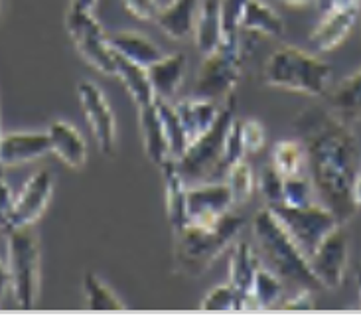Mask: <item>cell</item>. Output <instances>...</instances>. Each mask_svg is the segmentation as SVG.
Segmentation results:
<instances>
[{"label": "cell", "instance_id": "cell-1", "mask_svg": "<svg viewBox=\"0 0 361 316\" xmlns=\"http://www.w3.org/2000/svg\"><path fill=\"white\" fill-rule=\"evenodd\" d=\"M294 128L306 150L316 196L343 226L357 212L352 188L361 158L352 127L328 107L312 105L294 119Z\"/></svg>", "mask_w": 361, "mask_h": 316}, {"label": "cell", "instance_id": "cell-2", "mask_svg": "<svg viewBox=\"0 0 361 316\" xmlns=\"http://www.w3.org/2000/svg\"><path fill=\"white\" fill-rule=\"evenodd\" d=\"M253 236L263 255L264 265L296 288L320 291L322 285L310 269V261L290 233L274 216L273 209L264 206L253 217Z\"/></svg>", "mask_w": 361, "mask_h": 316}, {"label": "cell", "instance_id": "cell-3", "mask_svg": "<svg viewBox=\"0 0 361 316\" xmlns=\"http://www.w3.org/2000/svg\"><path fill=\"white\" fill-rule=\"evenodd\" d=\"M245 219L227 212L214 224H185L174 231V265L185 276H202L241 233Z\"/></svg>", "mask_w": 361, "mask_h": 316}, {"label": "cell", "instance_id": "cell-4", "mask_svg": "<svg viewBox=\"0 0 361 316\" xmlns=\"http://www.w3.org/2000/svg\"><path fill=\"white\" fill-rule=\"evenodd\" d=\"M332 68L318 56L298 48L274 49L267 58L263 81L276 89L320 97L328 91Z\"/></svg>", "mask_w": 361, "mask_h": 316}, {"label": "cell", "instance_id": "cell-5", "mask_svg": "<svg viewBox=\"0 0 361 316\" xmlns=\"http://www.w3.org/2000/svg\"><path fill=\"white\" fill-rule=\"evenodd\" d=\"M235 119H237V97L231 93L225 99L212 128L205 130L200 138L192 140L184 154L176 160L180 174L184 176L188 184L217 180L225 137Z\"/></svg>", "mask_w": 361, "mask_h": 316}, {"label": "cell", "instance_id": "cell-6", "mask_svg": "<svg viewBox=\"0 0 361 316\" xmlns=\"http://www.w3.org/2000/svg\"><path fill=\"white\" fill-rule=\"evenodd\" d=\"M8 245V271L12 295L16 306L30 310L38 303L39 295V241L32 226L6 229Z\"/></svg>", "mask_w": 361, "mask_h": 316}, {"label": "cell", "instance_id": "cell-7", "mask_svg": "<svg viewBox=\"0 0 361 316\" xmlns=\"http://www.w3.org/2000/svg\"><path fill=\"white\" fill-rule=\"evenodd\" d=\"M243 69V46L241 36L224 40L217 48L204 56V63L195 81V97L227 99L237 87Z\"/></svg>", "mask_w": 361, "mask_h": 316}, {"label": "cell", "instance_id": "cell-8", "mask_svg": "<svg viewBox=\"0 0 361 316\" xmlns=\"http://www.w3.org/2000/svg\"><path fill=\"white\" fill-rule=\"evenodd\" d=\"M269 207L296 241V245L306 253V257L312 255L328 233H332L336 227L342 226L340 219L334 216L332 209L324 206L322 202H312L306 206L273 204Z\"/></svg>", "mask_w": 361, "mask_h": 316}, {"label": "cell", "instance_id": "cell-9", "mask_svg": "<svg viewBox=\"0 0 361 316\" xmlns=\"http://www.w3.org/2000/svg\"><path fill=\"white\" fill-rule=\"evenodd\" d=\"M66 28L89 66L115 78V49L111 48L107 34L101 28L99 20L93 16V10L71 6L66 16Z\"/></svg>", "mask_w": 361, "mask_h": 316}, {"label": "cell", "instance_id": "cell-10", "mask_svg": "<svg viewBox=\"0 0 361 316\" xmlns=\"http://www.w3.org/2000/svg\"><path fill=\"white\" fill-rule=\"evenodd\" d=\"M78 95L83 115L87 119L91 133L97 140L99 150L105 157H113L117 150V123L111 111L107 97L93 81H81L78 85Z\"/></svg>", "mask_w": 361, "mask_h": 316}, {"label": "cell", "instance_id": "cell-11", "mask_svg": "<svg viewBox=\"0 0 361 316\" xmlns=\"http://www.w3.org/2000/svg\"><path fill=\"white\" fill-rule=\"evenodd\" d=\"M308 261L322 288H340L350 263V239L343 227L338 226L332 233H328Z\"/></svg>", "mask_w": 361, "mask_h": 316}, {"label": "cell", "instance_id": "cell-12", "mask_svg": "<svg viewBox=\"0 0 361 316\" xmlns=\"http://www.w3.org/2000/svg\"><path fill=\"white\" fill-rule=\"evenodd\" d=\"M188 224H214L219 217L231 212L233 196L225 180H209L188 184Z\"/></svg>", "mask_w": 361, "mask_h": 316}, {"label": "cell", "instance_id": "cell-13", "mask_svg": "<svg viewBox=\"0 0 361 316\" xmlns=\"http://www.w3.org/2000/svg\"><path fill=\"white\" fill-rule=\"evenodd\" d=\"M54 194V176L49 170H38L28 182L22 186L20 194L14 198V206L10 212L8 224L4 229L12 227L34 226L39 216L46 212L49 200Z\"/></svg>", "mask_w": 361, "mask_h": 316}, {"label": "cell", "instance_id": "cell-14", "mask_svg": "<svg viewBox=\"0 0 361 316\" xmlns=\"http://www.w3.org/2000/svg\"><path fill=\"white\" fill-rule=\"evenodd\" d=\"M360 14V4H350V6H338V8L324 12V18L320 24L312 30L310 34V46L314 51H332L343 40L350 36L353 24Z\"/></svg>", "mask_w": 361, "mask_h": 316}, {"label": "cell", "instance_id": "cell-15", "mask_svg": "<svg viewBox=\"0 0 361 316\" xmlns=\"http://www.w3.org/2000/svg\"><path fill=\"white\" fill-rule=\"evenodd\" d=\"M51 152L49 135L46 133H6L0 137V164L20 166Z\"/></svg>", "mask_w": 361, "mask_h": 316}, {"label": "cell", "instance_id": "cell-16", "mask_svg": "<svg viewBox=\"0 0 361 316\" xmlns=\"http://www.w3.org/2000/svg\"><path fill=\"white\" fill-rule=\"evenodd\" d=\"M51 152L66 164L79 170L87 162V145L78 128L66 121H54L48 128Z\"/></svg>", "mask_w": 361, "mask_h": 316}, {"label": "cell", "instance_id": "cell-17", "mask_svg": "<svg viewBox=\"0 0 361 316\" xmlns=\"http://www.w3.org/2000/svg\"><path fill=\"white\" fill-rule=\"evenodd\" d=\"M185 66H188L185 54L178 51V54H170V56L164 54L157 63L147 68L148 79L152 83L157 97L166 99V101H172L176 97V93L184 83Z\"/></svg>", "mask_w": 361, "mask_h": 316}, {"label": "cell", "instance_id": "cell-18", "mask_svg": "<svg viewBox=\"0 0 361 316\" xmlns=\"http://www.w3.org/2000/svg\"><path fill=\"white\" fill-rule=\"evenodd\" d=\"M174 107H176L178 117H180L182 125H184L188 145L192 140H195V138L202 137L205 130H209L217 115H219V111H221V107L217 105V101L204 97L182 99V101L174 103Z\"/></svg>", "mask_w": 361, "mask_h": 316}, {"label": "cell", "instance_id": "cell-19", "mask_svg": "<svg viewBox=\"0 0 361 316\" xmlns=\"http://www.w3.org/2000/svg\"><path fill=\"white\" fill-rule=\"evenodd\" d=\"M197 12L200 0H172L168 6L158 10L154 22L168 38L184 40L194 34Z\"/></svg>", "mask_w": 361, "mask_h": 316}, {"label": "cell", "instance_id": "cell-20", "mask_svg": "<svg viewBox=\"0 0 361 316\" xmlns=\"http://www.w3.org/2000/svg\"><path fill=\"white\" fill-rule=\"evenodd\" d=\"M160 170H162V180H164L168 219H170L172 229L178 231L188 224V202H185L188 182L180 174V168L174 158H168Z\"/></svg>", "mask_w": 361, "mask_h": 316}, {"label": "cell", "instance_id": "cell-21", "mask_svg": "<svg viewBox=\"0 0 361 316\" xmlns=\"http://www.w3.org/2000/svg\"><path fill=\"white\" fill-rule=\"evenodd\" d=\"M138 117H140V133H142L145 152H147L148 160L160 168L168 158L172 157H170V148H168L166 137H164L162 121L158 115L157 99L148 105L138 107Z\"/></svg>", "mask_w": 361, "mask_h": 316}, {"label": "cell", "instance_id": "cell-22", "mask_svg": "<svg viewBox=\"0 0 361 316\" xmlns=\"http://www.w3.org/2000/svg\"><path fill=\"white\" fill-rule=\"evenodd\" d=\"M111 48L128 61L137 63L140 68H150L157 63L158 59L164 56L157 42H152L142 34L137 32H117V34H107Z\"/></svg>", "mask_w": 361, "mask_h": 316}, {"label": "cell", "instance_id": "cell-23", "mask_svg": "<svg viewBox=\"0 0 361 316\" xmlns=\"http://www.w3.org/2000/svg\"><path fill=\"white\" fill-rule=\"evenodd\" d=\"M284 298V281L267 265L255 275L253 286L243 298V310H269L279 308Z\"/></svg>", "mask_w": 361, "mask_h": 316}, {"label": "cell", "instance_id": "cell-24", "mask_svg": "<svg viewBox=\"0 0 361 316\" xmlns=\"http://www.w3.org/2000/svg\"><path fill=\"white\" fill-rule=\"evenodd\" d=\"M195 44L202 56L212 54L224 42L221 0H202L195 18Z\"/></svg>", "mask_w": 361, "mask_h": 316}, {"label": "cell", "instance_id": "cell-25", "mask_svg": "<svg viewBox=\"0 0 361 316\" xmlns=\"http://www.w3.org/2000/svg\"><path fill=\"white\" fill-rule=\"evenodd\" d=\"M263 261L259 251L255 249L251 241L241 239L233 247V253L229 259V283L239 291V295L247 296V293L253 286L255 275L261 269Z\"/></svg>", "mask_w": 361, "mask_h": 316}, {"label": "cell", "instance_id": "cell-26", "mask_svg": "<svg viewBox=\"0 0 361 316\" xmlns=\"http://www.w3.org/2000/svg\"><path fill=\"white\" fill-rule=\"evenodd\" d=\"M326 107L352 125L361 119V69L345 78L326 95Z\"/></svg>", "mask_w": 361, "mask_h": 316}, {"label": "cell", "instance_id": "cell-27", "mask_svg": "<svg viewBox=\"0 0 361 316\" xmlns=\"http://www.w3.org/2000/svg\"><path fill=\"white\" fill-rule=\"evenodd\" d=\"M115 78L123 81L128 95L133 97V101L137 103L138 107L148 105V103H152L157 99L152 83L148 79L147 68H140L137 63L128 61L127 58H123L117 51H115Z\"/></svg>", "mask_w": 361, "mask_h": 316}, {"label": "cell", "instance_id": "cell-28", "mask_svg": "<svg viewBox=\"0 0 361 316\" xmlns=\"http://www.w3.org/2000/svg\"><path fill=\"white\" fill-rule=\"evenodd\" d=\"M241 32L261 34L269 38H283L284 20L263 0H249L241 18Z\"/></svg>", "mask_w": 361, "mask_h": 316}, {"label": "cell", "instance_id": "cell-29", "mask_svg": "<svg viewBox=\"0 0 361 316\" xmlns=\"http://www.w3.org/2000/svg\"><path fill=\"white\" fill-rule=\"evenodd\" d=\"M271 164L284 178L304 174V170L308 168V158H306L304 145L300 140L276 142L273 148V154H271Z\"/></svg>", "mask_w": 361, "mask_h": 316}, {"label": "cell", "instance_id": "cell-30", "mask_svg": "<svg viewBox=\"0 0 361 316\" xmlns=\"http://www.w3.org/2000/svg\"><path fill=\"white\" fill-rule=\"evenodd\" d=\"M157 107L160 121H162L168 148H170V157L178 160L185 152V148H188V137H185L184 125H182V121L178 117L176 107L170 101L157 97Z\"/></svg>", "mask_w": 361, "mask_h": 316}, {"label": "cell", "instance_id": "cell-31", "mask_svg": "<svg viewBox=\"0 0 361 316\" xmlns=\"http://www.w3.org/2000/svg\"><path fill=\"white\" fill-rule=\"evenodd\" d=\"M83 293L87 298L89 310H123L125 308L121 298L111 291V286L91 271L83 275Z\"/></svg>", "mask_w": 361, "mask_h": 316}, {"label": "cell", "instance_id": "cell-32", "mask_svg": "<svg viewBox=\"0 0 361 316\" xmlns=\"http://www.w3.org/2000/svg\"><path fill=\"white\" fill-rule=\"evenodd\" d=\"M225 184L231 190L233 204H245L255 192V172L247 160H239L224 178Z\"/></svg>", "mask_w": 361, "mask_h": 316}, {"label": "cell", "instance_id": "cell-33", "mask_svg": "<svg viewBox=\"0 0 361 316\" xmlns=\"http://www.w3.org/2000/svg\"><path fill=\"white\" fill-rule=\"evenodd\" d=\"M245 147H243V135H241V119H235L231 127L227 130V137L224 142V152H221V160H219V170H217V180H224L227 172L245 158Z\"/></svg>", "mask_w": 361, "mask_h": 316}, {"label": "cell", "instance_id": "cell-34", "mask_svg": "<svg viewBox=\"0 0 361 316\" xmlns=\"http://www.w3.org/2000/svg\"><path fill=\"white\" fill-rule=\"evenodd\" d=\"M200 308L202 310H209V312H215V310H221V312L243 310V296L239 295V291L231 283L219 285L205 295Z\"/></svg>", "mask_w": 361, "mask_h": 316}, {"label": "cell", "instance_id": "cell-35", "mask_svg": "<svg viewBox=\"0 0 361 316\" xmlns=\"http://www.w3.org/2000/svg\"><path fill=\"white\" fill-rule=\"evenodd\" d=\"M314 184L310 178H306L304 174L298 176L284 178L283 182V202L284 206H306L314 202Z\"/></svg>", "mask_w": 361, "mask_h": 316}, {"label": "cell", "instance_id": "cell-36", "mask_svg": "<svg viewBox=\"0 0 361 316\" xmlns=\"http://www.w3.org/2000/svg\"><path fill=\"white\" fill-rule=\"evenodd\" d=\"M249 0H221V20H224V40L241 36V18Z\"/></svg>", "mask_w": 361, "mask_h": 316}, {"label": "cell", "instance_id": "cell-37", "mask_svg": "<svg viewBox=\"0 0 361 316\" xmlns=\"http://www.w3.org/2000/svg\"><path fill=\"white\" fill-rule=\"evenodd\" d=\"M283 182L284 176L279 174V170L273 164H267L261 174V192H263L267 206L281 204L283 202Z\"/></svg>", "mask_w": 361, "mask_h": 316}, {"label": "cell", "instance_id": "cell-38", "mask_svg": "<svg viewBox=\"0 0 361 316\" xmlns=\"http://www.w3.org/2000/svg\"><path fill=\"white\" fill-rule=\"evenodd\" d=\"M241 135H243V147L247 154H259L264 148L267 135H264L263 125L257 119L241 121Z\"/></svg>", "mask_w": 361, "mask_h": 316}, {"label": "cell", "instance_id": "cell-39", "mask_svg": "<svg viewBox=\"0 0 361 316\" xmlns=\"http://www.w3.org/2000/svg\"><path fill=\"white\" fill-rule=\"evenodd\" d=\"M121 2H123V6L128 14L138 20H152L154 22L158 10H160L158 0H121Z\"/></svg>", "mask_w": 361, "mask_h": 316}, {"label": "cell", "instance_id": "cell-40", "mask_svg": "<svg viewBox=\"0 0 361 316\" xmlns=\"http://www.w3.org/2000/svg\"><path fill=\"white\" fill-rule=\"evenodd\" d=\"M279 308L281 310H310V308H314V291L296 288V295L283 298Z\"/></svg>", "mask_w": 361, "mask_h": 316}, {"label": "cell", "instance_id": "cell-41", "mask_svg": "<svg viewBox=\"0 0 361 316\" xmlns=\"http://www.w3.org/2000/svg\"><path fill=\"white\" fill-rule=\"evenodd\" d=\"M12 206H14V196H12V190L4 182V178L0 176V227L4 229L6 224H8L10 212H12Z\"/></svg>", "mask_w": 361, "mask_h": 316}, {"label": "cell", "instance_id": "cell-42", "mask_svg": "<svg viewBox=\"0 0 361 316\" xmlns=\"http://www.w3.org/2000/svg\"><path fill=\"white\" fill-rule=\"evenodd\" d=\"M8 286H10L8 265L0 263V300L4 298V293H6V288H8Z\"/></svg>", "mask_w": 361, "mask_h": 316}, {"label": "cell", "instance_id": "cell-43", "mask_svg": "<svg viewBox=\"0 0 361 316\" xmlns=\"http://www.w3.org/2000/svg\"><path fill=\"white\" fill-rule=\"evenodd\" d=\"M352 198H353V204H355V207L360 209L361 207V172L357 174V178H355V182H353Z\"/></svg>", "mask_w": 361, "mask_h": 316}, {"label": "cell", "instance_id": "cell-44", "mask_svg": "<svg viewBox=\"0 0 361 316\" xmlns=\"http://www.w3.org/2000/svg\"><path fill=\"white\" fill-rule=\"evenodd\" d=\"M95 4H97V0H73V2H71V6L83 10H93L95 8Z\"/></svg>", "mask_w": 361, "mask_h": 316}, {"label": "cell", "instance_id": "cell-45", "mask_svg": "<svg viewBox=\"0 0 361 316\" xmlns=\"http://www.w3.org/2000/svg\"><path fill=\"white\" fill-rule=\"evenodd\" d=\"M276 2H281L284 6H294V8H298V6H308L310 2H316V0H276Z\"/></svg>", "mask_w": 361, "mask_h": 316}, {"label": "cell", "instance_id": "cell-46", "mask_svg": "<svg viewBox=\"0 0 361 316\" xmlns=\"http://www.w3.org/2000/svg\"><path fill=\"white\" fill-rule=\"evenodd\" d=\"M316 4H318V10L324 14V12H328V10L334 8L336 0H316Z\"/></svg>", "mask_w": 361, "mask_h": 316}, {"label": "cell", "instance_id": "cell-47", "mask_svg": "<svg viewBox=\"0 0 361 316\" xmlns=\"http://www.w3.org/2000/svg\"><path fill=\"white\" fill-rule=\"evenodd\" d=\"M355 281H357V293H360V300H361V267L357 269V273H355Z\"/></svg>", "mask_w": 361, "mask_h": 316}, {"label": "cell", "instance_id": "cell-48", "mask_svg": "<svg viewBox=\"0 0 361 316\" xmlns=\"http://www.w3.org/2000/svg\"><path fill=\"white\" fill-rule=\"evenodd\" d=\"M0 137H2V133H0ZM2 170H4V166L0 164V176H2Z\"/></svg>", "mask_w": 361, "mask_h": 316}]
</instances>
